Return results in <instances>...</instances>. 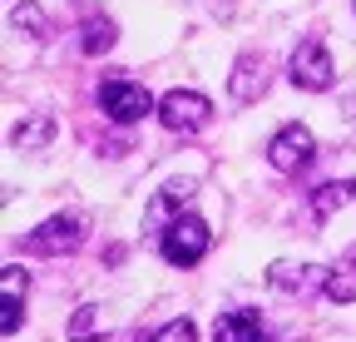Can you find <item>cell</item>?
Here are the masks:
<instances>
[{
    "label": "cell",
    "instance_id": "6da1fadb",
    "mask_svg": "<svg viewBox=\"0 0 356 342\" xmlns=\"http://www.w3.org/2000/svg\"><path fill=\"white\" fill-rule=\"evenodd\" d=\"M208 248H213V233H208V224L198 219V213H178V219L159 233V253H163V263H173V268L203 263Z\"/></svg>",
    "mask_w": 356,
    "mask_h": 342
},
{
    "label": "cell",
    "instance_id": "7a4b0ae2",
    "mask_svg": "<svg viewBox=\"0 0 356 342\" xmlns=\"http://www.w3.org/2000/svg\"><path fill=\"white\" fill-rule=\"evenodd\" d=\"M95 100H99V109H104L114 124H139L144 114H154V109H159V104H154V95L144 90V84H139V79H124V75L99 79Z\"/></svg>",
    "mask_w": 356,
    "mask_h": 342
},
{
    "label": "cell",
    "instance_id": "3957f363",
    "mask_svg": "<svg viewBox=\"0 0 356 342\" xmlns=\"http://www.w3.org/2000/svg\"><path fill=\"white\" fill-rule=\"evenodd\" d=\"M84 238H89L84 213H55V219H44L35 233H25V248L35 258H65V253H74Z\"/></svg>",
    "mask_w": 356,
    "mask_h": 342
},
{
    "label": "cell",
    "instance_id": "277c9868",
    "mask_svg": "<svg viewBox=\"0 0 356 342\" xmlns=\"http://www.w3.org/2000/svg\"><path fill=\"white\" fill-rule=\"evenodd\" d=\"M159 119L168 124L173 134H198V130H208V119H213V100L198 95V90H168L159 100Z\"/></svg>",
    "mask_w": 356,
    "mask_h": 342
},
{
    "label": "cell",
    "instance_id": "5b68a950",
    "mask_svg": "<svg viewBox=\"0 0 356 342\" xmlns=\"http://www.w3.org/2000/svg\"><path fill=\"white\" fill-rule=\"evenodd\" d=\"M287 75H292V84H297V90L322 95V90H332L337 65H332V55H327V45H322V40H302V45L292 50V60H287Z\"/></svg>",
    "mask_w": 356,
    "mask_h": 342
},
{
    "label": "cell",
    "instance_id": "8992f818",
    "mask_svg": "<svg viewBox=\"0 0 356 342\" xmlns=\"http://www.w3.org/2000/svg\"><path fill=\"white\" fill-rule=\"evenodd\" d=\"M312 154H317V139H312L307 124H282V130L267 139V164H273L277 174H297V169H307Z\"/></svg>",
    "mask_w": 356,
    "mask_h": 342
},
{
    "label": "cell",
    "instance_id": "52a82bcc",
    "mask_svg": "<svg viewBox=\"0 0 356 342\" xmlns=\"http://www.w3.org/2000/svg\"><path fill=\"white\" fill-rule=\"evenodd\" d=\"M327 278H332V268H322V263H273L267 268V283H273L277 293H317V288H327Z\"/></svg>",
    "mask_w": 356,
    "mask_h": 342
},
{
    "label": "cell",
    "instance_id": "ba28073f",
    "mask_svg": "<svg viewBox=\"0 0 356 342\" xmlns=\"http://www.w3.org/2000/svg\"><path fill=\"white\" fill-rule=\"evenodd\" d=\"M228 90H233V100H238V104H257V100L267 95V60H262V55H252V50H248V55H238Z\"/></svg>",
    "mask_w": 356,
    "mask_h": 342
},
{
    "label": "cell",
    "instance_id": "9c48e42d",
    "mask_svg": "<svg viewBox=\"0 0 356 342\" xmlns=\"http://www.w3.org/2000/svg\"><path fill=\"white\" fill-rule=\"evenodd\" d=\"M188 199H193V184H178V179L163 184V189L154 194V203L144 208V228H168L178 213L188 208Z\"/></svg>",
    "mask_w": 356,
    "mask_h": 342
},
{
    "label": "cell",
    "instance_id": "30bf717a",
    "mask_svg": "<svg viewBox=\"0 0 356 342\" xmlns=\"http://www.w3.org/2000/svg\"><path fill=\"white\" fill-rule=\"evenodd\" d=\"M213 342H267V327L252 308H238V313H218L213 322Z\"/></svg>",
    "mask_w": 356,
    "mask_h": 342
},
{
    "label": "cell",
    "instance_id": "8fae6325",
    "mask_svg": "<svg viewBox=\"0 0 356 342\" xmlns=\"http://www.w3.org/2000/svg\"><path fill=\"white\" fill-rule=\"evenodd\" d=\"M0 288H6V337H15L20 332V318H25V293H30V273L25 268H15V263H6L0 268Z\"/></svg>",
    "mask_w": 356,
    "mask_h": 342
},
{
    "label": "cell",
    "instance_id": "7c38bea8",
    "mask_svg": "<svg viewBox=\"0 0 356 342\" xmlns=\"http://www.w3.org/2000/svg\"><path fill=\"white\" fill-rule=\"evenodd\" d=\"M341 203H356V179L322 184L317 194H312V219H317V224H327V219H332V213H337Z\"/></svg>",
    "mask_w": 356,
    "mask_h": 342
},
{
    "label": "cell",
    "instance_id": "4fadbf2b",
    "mask_svg": "<svg viewBox=\"0 0 356 342\" xmlns=\"http://www.w3.org/2000/svg\"><path fill=\"white\" fill-rule=\"evenodd\" d=\"M109 337V318L99 303H84L74 318H70V342H104Z\"/></svg>",
    "mask_w": 356,
    "mask_h": 342
},
{
    "label": "cell",
    "instance_id": "5bb4252c",
    "mask_svg": "<svg viewBox=\"0 0 356 342\" xmlns=\"http://www.w3.org/2000/svg\"><path fill=\"white\" fill-rule=\"evenodd\" d=\"M50 139H55V119H50V114H30L25 124H15V134H10V144H15V149H25V154L44 149Z\"/></svg>",
    "mask_w": 356,
    "mask_h": 342
},
{
    "label": "cell",
    "instance_id": "9a60e30c",
    "mask_svg": "<svg viewBox=\"0 0 356 342\" xmlns=\"http://www.w3.org/2000/svg\"><path fill=\"white\" fill-rule=\"evenodd\" d=\"M332 303H356V253L351 258H341L337 268H332V278H327V288H322Z\"/></svg>",
    "mask_w": 356,
    "mask_h": 342
},
{
    "label": "cell",
    "instance_id": "2e32d148",
    "mask_svg": "<svg viewBox=\"0 0 356 342\" xmlns=\"http://www.w3.org/2000/svg\"><path fill=\"white\" fill-rule=\"evenodd\" d=\"M79 45H84V55H104V50L114 45V25H109V20H99V15H89V20H84V40H79Z\"/></svg>",
    "mask_w": 356,
    "mask_h": 342
},
{
    "label": "cell",
    "instance_id": "e0dca14e",
    "mask_svg": "<svg viewBox=\"0 0 356 342\" xmlns=\"http://www.w3.org/2000/svg\"><path fill=\"white\" fill-rule=\"evenodd\" d=\"M139 342H198V327H193V318H173V322H163L159 332H149Z\"/></svg>",
    "mask_w": 356,
    "mask_h": 342
},
{
    "label": "cell",
    "instance_id": "ac0fdd59",
    "mask_svg": "<svg viewBox=\"0 0 356 342\" xmlns=\"http://www.w3.org/2000/svg\"><path fill=\"white\" fill-rule=\"evenodd\" d=\"M10 20H15V30L44 35V15H40V6H35V0H25V6H15V10H10Z\"/></svg>",
    "mask_w": 356,
    "mask_h": 342
}]
</instances>
